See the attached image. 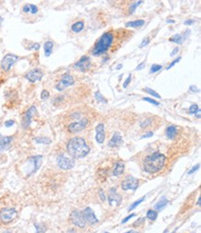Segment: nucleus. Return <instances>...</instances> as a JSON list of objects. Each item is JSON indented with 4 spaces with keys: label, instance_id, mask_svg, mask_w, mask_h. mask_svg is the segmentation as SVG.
<instances>
[{
    "label": "nucleus",
    "instance_id": "obj_1",
    "mask_svg": "<svg viewBox=\"0 0 201 233\" xmlns=\"http://www.w3.org/2000/svg\"><path fill=\"white\" fill-rule=\"evenodd\" d=\"M67 150L70 154V156L79 159L86 156L90 151V148L84 138L75 136L69 140L67 144Z\"/></svg>",
    "mask_w": 201,
    "mask_h": 233
},
{
    "label": "nucleus",
    "instance_id": "obj_2",
    "mask_svg": "<svg viewBox=\"0 0 201 233\" xmlns=\"http://www.w3.org/2000/svg\"><path fill=\"white\" fill-rule=\"evenodd\" d=\"M166 162V156L159 152H154L153 154L148 155L144 160V169L145 171L150 174L157 173L163 168Z\"/></svg>",
    "mask_w": 201,
    "mask_h": 233
},
{
    "label": "nucleus",
    "instance_id": "obj_3",
    "mask_svg": "<svg viewBox=\"0 0 201 233\" xmlns=\"http://www.w3.org/2000/svg\"><path fill=\"white\" fill-rule=\"evenodd\" d=\"M112 42H113V35L111 34V33L107 32L105 34H103L101 35V37L96 43L94 49H93V55L99 56V55L105 53L110 47Z\"/></svg>",
    "mask_w": 201,
    "mask_h": 233
},
{
    "label": "nucleus",
    "instance_id": "obj_4",
    "mask_svg": "<svg viewBox=\"0 0 201 233\" xmlns=\"http://www.w3.org/2000/svg\"><path fill=\"white\" fill-rule=\"evenodd\" d=\"M18 216V212L14 208H3L0 210V220L4 224L12 222Z\"/></svg>",
    "mask_w": 201,
    "mask_h": 233
},
{
    "label": "nucleus",
    "instance_id": "obj_5",
    "mask_svg": "<svg viewBox=\"0 0 201 233\" xmlns=\"http://www.w3.org/2000/svg\"><path fill=\"white\" fill-rule=\"evenodd\" d=\"M58 165L63 170H70L74 167V164H75V162H74L73 159L65 156L64 154H59L57 159Z\"/></svg>",
    "mask_w": 201,
    "mask_h": 233
},
{
    "label": "nucleus",
    "instance_id": "obj_6",
    "mask_svg": "<svg viewBox=\"0 0 201 233\" xmlns=\"http://www.w3.org/2000/svg\"><path fill=\"white\" fill-rule=\"evenodd\" d=\"M19 60V57L13 54H7L2 59L1 61V68L5 72H9L11 69V67L16 63Z\"/></svg>",
    "mask_w": 201,
    "mask_h": 233
},
{
    "label": "nucleus",
    "instance_id": "obj_7",
    "mask_svg": "<svg viewBox=\"0 0 201 233\" xmlns=\"http://www.w3.org/2000/svg\"><path fill=\"white\" fill-rule=\"evenodd\" d=\"M139 186V180L133 177V176H127L124 178V180L121 183V188L122 190H135Z\"/></svg>",
    "mask_w": 201,
    "mask_h": 233
},
{
    "label": "nucleus",
    "instance_id": "obj_8",
    "mask_svg": "<svg viewBox=\"0 0 201 233\" xmlns=\"http://www.w3.org/2000/svg\"><path fill=\"white\" fill-rule=\"evenodd\" d=\"M42 158L43 157L41 155H37V156H33L28 159L27 164L29 167H31V170L29 171L28 175H32V174L35 173L40 168L41 164H42Z\"/></svg>",
    "mask_w": 201,
    "mask_h": 233
},
{
    "label": "nucleus",
    "instance_id": "obj_9",
    "mask_svg": "<svg viewBox=\"0 0 201 233\" xmlns=\"http://www.w3.org/2000/svg\"><path fill=\"white\" fill-rule=\"evenodd\" d=\"M70 220H72V222L74 225L79 228H84L85 224H86L82 211H78V210L72 211V213L70 214Z\"/></svg>",
    "mask_w": 201,
    "mask_h": 233
},
{
    "label": "nucleus",
    "instance_id": "obj_10",
    "mask_svg": "<svg viewBox=\"0 0 201 233\" xmlns=\"http://www.w3.org/2000/svg\"><path fill=\"white\" fill-rule=\"evenodd\" d=\"M73 84H74L73 77L70 75H64L62 76L61 80L59 81L57 85H56V89L58 90V91H62L68 87L72 86Z\"/></svg>",
    "mask_w": 201,
    "mask_h": 233
},
{
    "label": "nucleus",
    "instance_id": "obj_11",
    "mask_svg": "<svg viewBox=\"0 0 201 233\" xmlns=\"http://www.w3.org/2000/svg\"><path fill=\"white\" fill-rule=\"evenodd\" d=\"M44 73L43 72L41 71V69H33L32 71H30L29 73H27L25 75V78L27 79L29 82L31 83H35L37 81H40L41 79L43 78Z\"/></svg>",
    "mask_w": 201,
    "mask_h": 233
},
{
    "label": "nucleus",
    "instance_id": "obj_12",
    "mask_svg": "<svg viewBox=\"0 0 201 233\" xmlns=\"http://www.w3.org/2000/svg\"><path fill=\"white\" fill-rule=\"evenodd\" d=\"M90 67H91V60L88 56H83L74 64V68L80 70L81 72L87 71V70L90 69Z\"/></svg>",
    "mask_w": 201,
    "mask_h": 233
},
{
    "label": "nucleus",
    "instance_id": "obj_13",
    "mask_svg": "<svg viewBox=\"0 0 201 233\" xmlns=\"http://www.w3.org/2000/svg\"><path fill=\"white\" fill-rule=\"evenodd\" d=\"M88 124V120L87 119H83L79 122H74L69 125V131L70 133H78L84 130L85 126Z\"/></svg>",
    "mask_w": 201,
    "mask_h": 233
},
{
    "label": "nucleus",
    "instance_id": "obj_14",
    "mask_svg": "<svg viewBox=\"0 0 201 233\" xmlns=\"http://www.w3.org/2000/svg\"><path fill=\"white\" fill-rule=\"evenodd\" d=\"M36 112H37V111H36L35 106H32L31 108H30L27 112L25 113L24 116H23V119H22V126H23V128L29 127V125L31 124V123H32L33 117L36 113Z\"/></svg>",
    "mask_w": 201,
    "mask_h": 233
},
{
    "label": "nucleus",
    "instance_id": "obj_15",
    "mask_svg": "<svg viewBox=\"0 0 201 233\" xmlns=\"http://www.w3.org/2000/svg\"><path fill=\"white\" fill-rule=\"evenodd\" d=\"M83 214H84V218L85 222L88 224L93 225L98 221V219L96 218V214L94 213V211H93L90 207H86V208L83 211Z\"/></svg>",
    "mask_w": 201,
    "mask_h": 233
},
{
    "label": "nucleus",
    "instance_id": "obj_16",
    "mask_svg": "<svg viewBox=\"0 0 201 233\" xmlns=\"http://www.w3.org/2000/svg\"><path fill=\"white\" fill-rule=\"evenodd\" d=\"M107 200H109V202L110 205L118 206V205H120L122 199H121V196L119 195L116 192V188H112L109 190V195L107 196Z\"/></svg>",
    "mask_w": 201,
    "mask_h": 233
},
{
    "label": "nucleus",
    "instance_id": "obj_17",
    "mask_svg": "<svg viewBox=\"0 0 201 233\" xmlns=\"http://www.w3.org/2000/svg\"><path fill=\"white\" fill-rule=\"evenodd\" d=\"M96 139L99 144H102L105 140V131H104V124H99L98 126L96 127Z\"/></svg>",
    "mask_w": 201,
    "mask_h": 233
},
{
    "label": "nucleus",
    "instance_id": "obj_18",
    "mask_svg": "<svg viewBox=\"0 0 201 233\" xmlns=\"http://www.w3.org/2000/svg\"><path fill=\"white\" fill-rule=\"evenodd\" d=\"M122 144V136L119 133H115L109 142V147H118Z\"/></svg>",
    "mask_w": 201,
    "mask_h": 233
},
{
    "label": "nucleus",
    "instance_id": "obj_19",
    "mask_svg": "<svg viewBox=\"0 0 201 233\" xmlns=\"http://www.w3.org/2000/svg\"><path fill=\"white\" fill-rule=\"evenodd\" d=\"M123 171H124V162H121V161L117 162L116 164H115V166L113 168L112 175L119 176H121L122 173H123Z\"/></svg>",
    "mask_w": 201,
    "mask_h": 233
},
{
    "label": "nucleus",
    "instance_id": "obj_20",
    "mask_svg": "<svg viewBox=\"0 0 201 233\" xmlns=\"http://www.w3.org/2000/svg\"><path fill=\"white\" fill-rule=\"evenodd\" d=\"M11 140H12V138H11V136H0V151L3 150H6L7 148L9 146Z\"/></svg>",
    "mask_w": 201,
    "mask_h": 233
},
{
    "label": "nucleus",
    "instance_id": "obj_21",
    "mask_svg": "<svg viewBox=\"0 0 201 233\" xmlns=\"http://www.w3.org/2000/svg\"><path fill=\"white\" fill-rule=\"evenodd\" d=\"M166 136L169 139H174L177 136V128L174 125H170L166 128Z\"/></svg>",
    "mask_w": 201,
    "mask_h": 233
},
{
    "label": "nucleus",
    "instance_id": "obj_22",
    "mask_svg": "<svg viewBox=\"0 0 201 233\" xmlns=\"http://www.w3.org/2000/svg\"><path fill=\"white\" fill-rule=\"evenodd\" d=\"M22 10H23V12H25V13L36 14L37 12H38L39 9L35 5H33V4H26L25 6H23Z\"/></svg>",
    "mask_w": 201,
    "mask_h": 233
},
{
    "label": "nucleus",
    "instance_id": "obj_23",
    "mask_svg": "<svg viewBox=\"0 0 201 233\" xmlns=\"http://www.w3.org/2000/svg\"><path fill=\"white\" fill-rule=\"evenodd\" d=\"M53 47H54V43L52 41H46L44 45V55L46 57H49L52 51H53Z\"/></svg>",
    "mask_w": 201,
    "mask_h": 233
},
{
    "label": "nucleus",
    "instance_id": "obj_24",
    "mask_svg": "<svg viewBox=\"0 0 201 233\" xmlns=\"http://www.w3.org/2000/svg\"><path fill=\"white\" fill-rule=\"evenodd\" d=\"M186 38L184 35H181V34H176V35H172V37L170 38V42H174V43H176V44H179V45H181V44H183L184 42V40Z\"/></svg>",
    "mask_w": 201,
    "mask_h": 233
},
{
    "label": "nucleus",
    "instance_id": "obj_25",
    "mask_svg": "<svg viewBox=\"0 0 201 233\" xmlns=\"http://www.w3.org/2000/svg\"><path fill=\"white\" fill-rule=\"evenodd\" d=\"M145 23L144 20H136V21H129V23H125L126 27H133V28H137V27H141L143 26Z\"/></svg>",
    "mask_w": 201,
    "mask_h": 233
},
{
    "label": "nucleus",
    "instance_id": "obj_26",
    "mask_svg": "<svg viewBox=\"0 0 201 233\" xmlns=\"http://www.w3.org/2000/svg\"><path fill=\"white\" fill-rule=\"evenodd\" d=\"M84 27V21H77V23H73L72 26V30L74 33H80Z\"/></svg>",
    "mask_w": 201,
    "mask_h": 233
},
{
    "label": "nucleus",
    "instance_id": "obj_27",
    "mask_svg": "<svg viewBox=\"0 0 201 233\" xmlns=\"http://www.w3.org/2000/svg\"><path fill=\"white\" fill-rule=\"evenodd\" d=\"M168 202H168V200H167L165 197H163V198L161 200V201H159V202L157 203V204L155 205V209H157V210H159V211H161V209H163L167 204H168Z\"/></svg>",
    "mask_w": 201,
    "mask_h": 233
},
{
    "label": "nucleus",
    "instance_id": "obj_28",
    "mask_svg": "<svg viewBox=\"0 0 201 233\" xmlns=\"http://www.w3.org/2000/svg\"><path fill=\"white\" fill-rule=\"evenodd\" d=\"M34 140L37 144H46V145H48V144L51 143V140L46 136H38V138H35Z\"/></svg>",
    "mask_w": 201,
    "mask_h": 233
},
{
    "label": "nucleus",
    "instance_id": "obj_29",
    "mask_svg": "<svg viewBox=\"0 0 201 233\" xmlns=\"http://www.w3.org/2000/svg\"><path fill=\"white\" fill-rule=\"evenodd\" d=\"M147 217L151 221L156 220V218L158 217V213L154 210H148L147 214Z\"/></svg>",
    "mask_w": 201,
    "mask_h": 233
},
{
    "label": "nucleus",
    "instance_id": "obj_30",
    "mask_svg": "<svg viewBox=\"0 0 201 233\" xmlns=\"http://www.w3.org/2000/svg\"><path fill=\"white\" fill-rule=\"evenodd\" d=\"M144 90L146 91V92H147V93H149L151 96H153V97L157 98V99H161V95L158 94L157 92H156L155 90L151 89V88H149V87H146V88H144Z\"/></svg>",
    "mask_w": 201,
    "mask_h": 233
},
{
    "label": "nucleus",
    "instance_id": "obj_31",
    "mask_svg": "<svg viewBox=\"0 0 201 233\" xmlns=\"http://www.w3.org/2000/svg\"><path fill=\"white\" fill-rule=\"evenodd\" d=\"M34 227H35V233H44L46 230V227H44L43 225H40V224H34Z\"/></svg>",
    "mask_w": 201,
    "mask_h": 233
},
{
    "label": "nucleus",
    "instance_id": "obj_32",
    "mask_svg": "<svg viewBox=\"0 0 201 233\" xmlns=\"http://www.w3.org/2000/svg\"><path fill=\"white\" fill-rule=\"evenodd\" d=\"M143 1H137V2H133V4L130 6V9H129V11H130V14H132L133 11L135 10V9L138 7L140 4H142Z\"/></svg>",
    "mask_w": 201,
    "mask_h": 233
},
{
    "label": "nucleus",
    "instance_id": "obj_33",
    "mask_svg": "<svg viewBox=\"0 0 201 233\" xmlns=\"http://www.w3.org/2000/svg\"><path fill=\"white\" fill-rule=\"evenodd\" d=\"M95 97H96V99H98V101H100V102H103V103H107V99H105L102 96V94L100 93V92H96L95 93Z\"/></svg>",
    "mask_w": 201,
    "mask_h": 233
},
{
    "label": "nucleus",
    "instance_id": "obj_34",
    "mask_svg": "<svg viewBox=\"0 0 201 233\" xmlns=\"http://www.w3.org/2000/svg\"><path fill=\"white\" fill-rule=\"evenodd\" d=\"M144 200H145V197H143V198H141V199H139V200H138V201H136V202H133V204L131 205V206H130V207H129V211H132V210H133V209H135V207H136V206H138V205L140 204V203H141V202H142L144 201Z\"/></svg>",
    "mask_w": 201,
    "mask_h": 233
},
{
    "label": "nucleus",
    "instance_id": "obj_35",
    "mask_svg": "<svg viewBox=\"0 0 201 233\" xmlns=\"http://www.w3.org/2000/svg\"><path fill=\"white\" fill-rule=\"evenodd\" d=\"M162 68V66L161 65H159V64H153L151 66V68H150V73H156V72H158Z\"/></svg>",
    "mask_w": 201,
    "mask_h": 233
},
{
    "label": "nucleus",
    "instance_id": "obj_36",
    "mask_svg": "<svg viewBox=\"0 0 201 233\" xmlns=\"http://www.w3.org/2000/svg\"><path fill=\"white\" fill-rule=\"evenodd\" d=\"M196 112H198V106L196 104H193L190 108H189V113L194 114V113H196Z\"/></svg>",
    "mask_w": 201,
    "mask_h": 233
},
{
    "label": "nucleus",
    "instance_id": "obj_37",
    "mask_svg": "<svg viewBox=\"0 0 201 233\" xmlns=\"http://www.w3.org/2000/svg\"><path fill=\"white\" fill-rule=\"evenodd\" d=\"M149 124H151V119H146L145 121L141 122L140 126L144 128V127H147V126H148V125H149Z\"/></svg>",
    "mask_w": 201,
    "mask_h": 233
},
{
    "label": "nucleus",
    "instance_id": "obj_38",
    "mask_svg": "<svg viewBox=\"0 0 201 233\" xmlns=\"http://www.w3.org/2000/svg\"><path fill=\"white\" fill-rule=\"evenodd\" d=\"M143 101H147V102H149V103H152V104H154L156 106H159V103L158 101H154V99H152L150 98H143Z\"/></svg>",
    "mask_w": 201,
    "mask_h": 233
},
{
    "label": "nucleus",
    "instance_id": "obj_39",
    "mask_svg": "<svg viewBox=\"0 0 201 233\" xmlns=\"http://www.w3.org/2000/svg\"><path fill=\"white\" fill-rule=\"evenodd\" d=\"M49 98V92L47 90H43L41 92V99H46Z\"/></svg>",
    "mask_w": 201,
    "mask_h": 233
},
{
    "label": "nucleus",
    "instance_id": "obj_40",
    "mask_svg": "<svg viewBox=\"0 0 201 233\" xmlns=\"http://www.w3.org/2000/svg\"><path fill=\"white\" fill-rule=\"evenodd\" d=\"M180 61H181V58H180V57H179V58H177V59H176V60H175V61H173L172 62V63H170V65L168 66V67H167V70H169V69H170V68H172V66H174V65H175V64L177 63V62H179Z\"/></svg>",
    "mask_w": 201,
    "mask_h": 233
},
{
    "label": "nucleus",
    "instance_id": "obj_41",
    "mask_svg": "<svg viewBox=\"0 0 201 233\" xmlns=\"http://www.w3.org/2000/svg\"><path fill=\"white\" fill-rule=\"evenodd\" d=\"M131 80H132V77H131V75H130L129 76H128V78L125 80V82L123 83V88H126L128 87V85H129V83L131 82Z\"/></svg>",
    "mask_w": 201,
    "mask_h": 233
},
{
    "label": "nucleus",
    "instance_id": "obj_42",
    "mask_svg": "<svg viewBox=\"0 0 201 233\" xmlns=\"http://www.w3.org/2000/svg\"><path fill=\"white\" fill-rule=\"evenodd\" d=\"M14 124H15V122L13 120H9V121L5 122V126L6 127H10V126H12Z\"/></svg>",
    "mask_w": 201,
    "mask_h": 233
},
{
    "label": "nucleus",
    "instance_id": "obj_43",
    "mask_svg": "<svg viewBox=\"0 0 201 233\" xmlns=\"http://www.w3.org/2000/svg\"><path fill=\"white\" fill-rule=\"evenodd\" d=\"M135 216V214H130V216H126V217L124 218V219H123V220H122V222H121V223H122V224H124V223H126V222H127L128 220H130V219H131V218H132V217H133V216Z\"/></svg>",
    "mask_w": 201,
    "mask_h": 233
},
{
    "label": "nucleus",
    "instance_id": "obj_44",
    "mask_svg": "<svg viewBox=\"0 0 201 233\" xmlns=\"http://www.w3.org/2000/svg\"><path fill=\"white\" fill-rule=\"evenodd\" d=\"M198 168H199V164H196V165H195L194 167H193V168H192V169L190 170V171L188 172V175H191V174L195 173V172H196V170H198Z\"/></svg>",
    "mask_w": 201,
    "mask_h": 233
},
{
    "label": "nucleus",
    "instance_id": "obj_45",
    "mask_svg": "<svg viewBox=\"0 0 201 233\" xmlns=\"http://www.w3.org/2000/svg\"><path fill=\"white\" fill-rule=\"evenodd\" d=\"M39 49H40V44H38V43H34L31 47H30V49H34V50H38Z\"/></svg>",
    "mask_w": 201,
    "mask_h": 233
},
{
    "label": "nucleus",
    "instance_id": "obj_46",
    "mask_svg": "<svg viewBox=\"0 0 201 233\" xmlns=\"http://www.w3.org/2000/svg\"><path fill=\"white\" fill-rule=\"evenodd\" d=\"M148 43H149V38L147 37L146 39H144V40H143V42H142V43H141L140 47H145V46H147Z\"/></svg>",
    "mask_w": 201,
    "mask_h": 233
},
{
    "label": "nucleus",
    "instance_id": "obj_47",
    "mask_svg": "<svg viewBox=\"0 0 201 233\" xmlns=\"http://www.w3.org/2000/svg\"><path fill=\"white\" fill-rule=\"evenodd\" d=\"M153 136V132H148V133H147V134H145L142 138H150V136Z\"/></svg>",
    "mask_w": 201,
    "mask_h": 233
},
{
    "label": "nucleus",
    "instance_id": "obj_48",
    "mask_svg": "<svg viewBox=\"0 0 201 233\" xmlns=\"http://www.w3.org/2000/svg\"><path fill=\"white\" fill-rule=\"evenodd\" d=\"M144 67H145V62H142V63H140L138 66H137L136 70H137V71H140V70H142Z\"/></svg>",
    "mask_w": 201,
    "mask_h": 233
},
{
    "label": "nucleus",
    "instance_id": "obj_49",
    "mask_svg": "<svg viewBox=\"0 0 201 233\" xmlns=\"http://www.w3.org/2000/svg\"><path fill=\"white\" fill-rule=\"evenodd\" d=\"M195 23V21H193V20H187V21H184V24L185 25H191Z\"/></svg>",
    "mask_w": 201,
    "mask_h": 233
},
{
    "label": "nucleus",
    "instance_id": "obj_50",
    "mask_svg": "<svg viewBox=\"0 0 201 233\" xmlns=\"http://www.w3.org/2000/svg\"><path fill=\"white\" fill-rule=\"evenodd\" d=\"M178 51H179V49H178V47H175V49L172 51V53H170V56H174V55H175Z\"/></svg>",
    "mask_w": 201,
    "mask_h": 233
},
{
    "label": "nucleus",
    "instance_id": "obj_51",
    "mask_svg": "<svg viewBox=\"0 0 201 233\" xmlns=\"http://www.w3.org/2000/svg\"><path fill=\"white\" fill-rule=\"evenodd\" d=\"M144 221H145V218H143V217H142V218H141V219H139L138 221H136L135 223L133 224V225H135H135H137V226H138V225H139V224L141 223V222H144ZM137 226H136V227H137Z\"/></svg>",
    "mask_w": 201,
    "mask_h": 233
},
{
    "label": "nucleus",
    "instance_id": "obj_52",
    "mask_svg": "<svg viewBox=\"0 0 201 233\" xmlns=\"http://www.w3.org/2000/svg\"><path fill=\"white\" fill-rule=\"evenodd\" d=\"M100 195H101V200H102V201H104V200L106 199V197H105V194H104L103 190H100Z\"/></svg>",
    "mask_w": 201,
    "mask_h": 233
},
{
    "label": "nucleus",
    "instance_id": "obj_53",
    "mask_svg": "<svg viewBox=\"0 0 201 233\" xmlns=\"http://www.w3.org/2000/svg\"><path fill=\"white\" fill-rule=\"evenodd\" d=\"M190 89H191L192 91H198V88H196L195 86H191V87H190Z\"/></svg>",
    "mask_w": 201,
    "mask_h": 233
},
{
    "label": "nucleus",
    "instance_id": "obj_54",
    "mask_svg": "<svg viewBox=\"0 0 201 233\" xmlns=\"http://www.w3.org/2000/svg\"><path fill=\"white\" fill-rule=\"evenodd\" d=\"M175 21L174 20H167V23H174Z\"/></svg>",
    "mask_w": 201,
    "mask_h": 233
},
{
    "label": "nucleus",
    "instance_id": "obj_55",
    "mask_svg": "<svg viewBox=\"0 0 201 233\" xmlns=\"http://www.w3.org/2000/svg\"><path fill=\"white\" fill-rule=\"evenodd\" d=\"M121 67H122V64H119V65L117 66V70H120Z\"/></svg>",
    "mask_w": 201,
    "mask_h": 233
},
{
    "label": "nucleus",
    "instance_id": "obj_56",
    "mask_svg": "<svg viewBox=\"0 0 201 233\" xmlns=\"http://www.w3.org/2000/svg\"><path fill=\"white\" fill-rule=\"evenodd\" d=\"M200 201H201V198L199 197L198 198V205H200Z\"/></svg>",
    "mask_w": 201,
    "mask_h": 233
},
{
    "label": "nucleus",
    "instance_id": "obj_57",
    "mask_svg": "<svg viewBox=\"0 0 201 233\" xmlns=\"http://www.w3.org/2000/svg\"><path fill=\"white\" fill-rule=\"evenodd\" d=\"M2 21H3V19L1 17H0V24H1V23H2Z\"/></svg>",
    "mask_w": 201,
    "mask_h": 233
},
{
    "label": "nucleus",
    "instance_id": "obj_58",
    "mask_svg": "<svg viewBox=\"0 0 201 233\" xmlns=\"http://www.w3.org/2000/svg\"><path fill=\"white\" fill-rule=\"evenodd\" d=\"M133 230H130V231H128V232H125V233H133Z\"/></svg>",
    "mask_w": 201,
    "mask_h": 233
},
{
    "label": "nucleus",
    "instance_id": "obj_59",
    "mask_svg": "<svg viewBox=\"0 0 201 233\" xmlns=\"http://www.w3.org/2000/svg\"><path fill=\"white\" fill-rule=\"evenodd\" d=\"M133 233H138V232H133Z\"/></svg>",
    "mask_w": 201,
    "mask_h": 233
},
{
    "label": "nucleus",
    "instance_id": "obj_60",
    "mask_svg": "<svg viewBox=\"0 0 201 233\" xmlns=\"http://www.w3.org/2000/svg\"><path fill=\"white\" fill-rule=\"evenodd\" d=\"M104 233H109V232H104Z\"/></svg>",
    "mask_w": 201,
    "mask_h": 233
}]
</instances>
